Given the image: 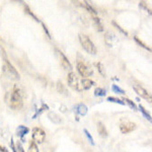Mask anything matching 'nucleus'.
Instances as JSON below:
<instances>
[{
    "label": "nucleus",
    "mask_w": 152,
    "mask_h": 152,
    "mask_svg": "<svg viewBox=\"0 0 152 152\" xmlns=\"http://www.w3.org/2000/svg\"><path fill=\"white\" fill-rule=\"evenodd\" d=\"M9 106L14 110H20L23 106V94L18 86H15L12 90L9 99Z\"/></svg>",
    "instance_id": "1"
},
{
    "label": "nucleus",
    "mask_w": 152,
    "mask_h": 152,
    "mask_svg": "<svg viewBox=\"0 0 152 152\" xmlns=\"http://www.w3.org/2000/svg\"><path fill=\"white\" fill-rule=\"evenodd\" d=\"M79 42L81 44L82 48L90 55H95L97 50H96V47L93 43L91 42V40L89 39V37H87L86 35H79Z\"/></svg>",
    "instance_id": "2"
},
{
    "label": "nucleus",
    "mask_w": 152,
    "mask_h": 152,
    "mask_svg": "<svg viewBox=\"0 0 152 152\" xmlns=\"http://www.w3.org/2000/svg\"><path fill=\"white\" fill-rule=\"evenodd\" d=\"M67 81H68V85L70 86L72 89L77 90V91H82V90H83L81 85V80H79V78L77 77V75H76L74 72L69 73Z\"/></svg>",
    "instance_id": "3"
},
{
    "label": "nucleus",
    "mask_w": 152,
    "mask_h": 152,
    "mask_svg": "<svg viewBox=\"0 0 152 152\" xmlns=\"http://www.w3.org/2000/svg\"><path fill=\"white\" fill-rule=\"evenodd\" d=\"M76 66H77L78 73H79V74L81 75L82 77L88 78V77H90V76L93 75V70H92V69L90 68L89 66H87L85 63L81 62V61H78Z\"/></svg>",
    "instance_id": "4"
},
{
    "label": "nucleus",
    "mask_w": 152,
    "mask_h": 152,
    "mask_svg": "<svg viewBox=\"0 0 152 152\" xmlns=\"http://www.w3.org/2000/svg\"><path fill=\"white\" fill-rule=\"evenodd\" d=\"M133 89H134V91L136 92V93L138 94L139 96H141L142 98L146 99L147 102H152V94L149 93V92L147 91L145 88H143L142 86L137 85V84H134V85H133Z\"/></svg>",
    "instance_id": "5"
},
{
    "label": "nucleus",
    "mask_w": 152,
    "mask_h": 152,
    "mask_svg": "<svg viewBox=\"0 0 152 152\" xmlns=\"http://www.w3.org/2000/svg\"><path fill=\"white\" fill-rule=\"evenodd\" d=\"M3 69L5 71H7V75L10 76V78L14 80H18L19 79V74L16 71V69L14 68L13 66L11 65V63L9 62L7 58H5V66H3Z\"/></svg>",
    "instance_id": "6"
},
{
    "label": "nucleus",
    "mask_w": 152,
    "mask_h": 152,
    "mask_svg": "<svg viewBox=\"0 0 152 152\" xmlns=\"http://www.w3.org/2000/svg\"><path fill=\"white\" fill-rule=\"evenodd\" d=\"M32 141H35L36 143H43L46 138V132L41 128H34L32 129Z\"/></svg>",
    "instance_id": "7"
},
{
    "label": "nucleus",
    "mask_w": 152,
    "mask_h": 152,
    "mask_svg": "<svg viewBox=\"0 0 152 152\" xmlns=\"http://www.w3.org/2000/svg\"><path fill=\"white\" fill-rule=\"evenodd\" d=\"M137 125L133 122H124L120 124V131L123 134H128V133L133 132L134 130H136Z\"/></svg>",
    "instance_id": "8"
},
{
    "label": "nucleus",
    "mask_w": 152,
    "mask_h": 152,
    "mask_svg": "<svg viewBox=\"0 0 152 152\" xmlns=\"http://www.w3.org/2000/svg\"><path fill=\"white\" fill-rule=\"evenodd\" d=\"M56 52H57V55H58V57H59V60H60L61 66H62L65 70H71V69H72V65H71V63L69 62L67 57L65 56L60 50H58V49H56Z\"/></svg>",
    "instance_id": "9"
},
{
    "label": "nucleus",
    "mask_w": 152,
    "mask_h": 152,
    "mask_svg": "<svg viewBox=\"0 0 152 152\" xmlns=\"http://www.w3.org/2000/svg\"><path fill=\"white\" fill-rule=\"evenodd\" d=\"M28 132H30V129H28V127L20 125V126H18L17 129H16V136H18L20 139H22V140H23L24 136H26V135L28 134Z\"/></svg>",
    "instance_id": "10"
},
{
    "label": "nucleus",
    "mask_w": 152,
    "mask_h": 152,
    "mask_svg": "<svg viewBox=\"0 0 152 152\" xmlns=\"http://www.w3.org/2000/svg\"><path fill=\"white\" fill-rule=\"evenodd\" d=\"M94 81H92L91 79L89 78H82L81 79V85H82V88L83 90H88L94 85Z\"/></svg>",
    "instance_id": "11"
},
{
    "label": "nucleus",
    "mask_w": 152,
    "mask_h": 152,
    "mask_svg": "<svg viewBox=\"0 0 152 152\" xmlns=\"http://www.w3.org/2000/svg\"><path fill=\"white\" fill-rule=\"evenodd\" d=\"M97 132L98 134L102 137H104V138L108 137V131H106V126H104L102 122H97Z\"/></svg>",
    "instance_id": "12"
},
{
    "label": "nucleus",
    "mask_w": 152,
    "mask_h": 152,
    "mask_svg": "<svg viewBox=\"0 0 152 152\" xmlns=\"http://www.w3.org/2000/svg\"><path fill=\"white\" fill-rule=\"evenodd\" d=\"M138 108H139V111L141 112V114H142L143 116H144V118L146 119L147 121H149V122H150L151 124H152V117H151V115L149 114V113L147 112L146 110H145L144 106H141V104H139V106H138Z\"/></svg>",
    "instance_id": "13"
},
{
    "label": "nucleus",
    "mask_w": 152,
    "mask_h": 152,
    "mask_svg": "<svg viewBox=\"0 0 152 152\" xmlns=\"http://www.w3.org/2000/svg\"><path fill=\"white\" fill-rule=\"evenodd\" d=\"M92 19H93L94 26H95V28H97L98 32H102V30H104V26H102V20H100L96 15H92Z\"/></svg>",
    "instance_id": "14"
},
{
    "label": "nucleus",
    "mask_w": 152,
    "mask_h": 152,
    "mask_svg": "<svg viewBox=\"0 0 152 152\" xmlns=\"http://www.w3.org/2000/svg\"><path fill=\"white\" fill-rule=\"evenodd\" d=\"M87 112H88V108L84 104H79L77 106V113L80 116H85V115L87 114Z\"/></svg>",
    "instance_id": "15"
},
{
    "label": "nucleus",
    "mask_w": 152,
    "mask_h": 152,
    "mask_svg": "<svg viewBox=\"0 0 152 152\" xmlns=\"http://www.w3.org/2000/svg\"><path fill=\"white\" fill-rule=\"evenodd\" d=\"M82 6H83L84 8H86V9L88 10V11L90 12V13L92 14V15H97V12H96V10L94 9L93 7H92L91 5L89 4V2L87 1H84L83 3H82Z\"/></svg>",
    "instance_id": "16"
},
{
    "label": "nucleus",
    "mask_w": 152,
    "mask_h": 152,
    "mask_svg": "<svg viewBox=\"0 0 152 152\" xmlns=\"http://www.w3.org/2000/svg\"><path fill=\"white\" fill-rule=\"evenodd\" d=\"M134 41L137 43V44L139 45V46L142 47V48H143V49H145V50H146V51H149V52H152V49L150 48V47H148L146 44H145V43H143L142 41L139 40V39L137 38V37H134Z\"/></svg>",
    "instance_id": "17"
},
{
    "label": "nucleus",
    "mask_w": 152,
    "mask_h": 152,
    "mask_svg": "<svg viewBox=\"0 0 152 152\" xmlns=\"http://www.w3.org/2000/svg\"><path fill=\"white\" fill-rule=\"evenodd\" d=\"M96 68H97V70H98V72H99V74L102 76L104 78H106V69H104V65L102 64L100 62H98V63H96Z\"/></svg>",
    "instance_id": "18"
},
{
    "label": "nucleus",
    "mask_w": 152,
    "mask_h": 152,
    "mask_svg": "<svg viewBox=\"0 0 152 152\" xmlns=\"http://www.w3.org/2000/svg\"><path fill=\"white\" fill-rule=\"evenodd\" d=\"M123 100H124L125 102H126V104H129V106H130L131 108H132V110H134L135 112H136V111H138V106H136V104H135L134 102H133V100H131L130 98H126V97H124L123 98Z\"/></svg>",
    "instance_id": "19"
},
{
    "label": "nucleus",
    "mask_w": 152,
    "mask_h": 152,
    "mask_svg": "<svg viewBox=\"0 0 152 152\" xmlns=\"http://www.w3.org/2000/svg\"><path fill=\"white\" fill-rule=\"evenodd\" d=\"M108 102H115V104H121V106H124V104H126V102H125L123 99H120V98L114 97V96H110V97H108Z\"/></svg>",
    "instance_id": "20"
},
{
    "label": "nucleus",
    "mask_w": 152,
    "mask_h": 152,
    "mask_svg": "<svg viewBox=\"0 0 152 152\" xmlns=\"http://www.w3.org/2000/svg\"><path fill=\"white\" fill-rule=\"evenodd\" d=\"M112 90L115 92V93H120V94H125L126 92H125L124 89H122V88L120 87V86H118L117 84H113L112 85Z\"/></svg>",
    "instance_id": "21"
},
{
    "label": "nucleus",
    "mask_w": 152,
    "mask_h": 152,
    "mask_svg": "<svg viewBox=\"0 0 152 152\" xmlns=\"http://www.w3.org/2000/svg\"><path fill=\"white\" fill-rule=\"evenodd\" d=\"M106 93V91L104 89V88L97 87V88H95V90H94V95L95 96H104Z\"/></svg>",
    "instance_id": "22"
},
{
    "label": "nucleus",
    "mask_w": 152,
    "mask_h": 152,
    "mask_svg": "<svg viewBox=\"0 0 152 152\" xmlns=\"http://www.w3.org/2000/svg\"><path fill=\"white\" fill-rule=\"evenodd\" d=\"M45 110H49V108H48V106H47V104H43V106H42V108H39V110H38V112H37L36 114L34 115V117H32V119H37L39 116H40L41 114H42L43 112H44Z\"/></svg>",
    "instance_id": "23"
},
{
    "label": "nucleus",
    "mask_w": 152,
    "mask_h": 152,
    "mask_svg": "<svg viewBox=\"0 0 152 152\" xmlns=\"http://www.w3.org/2000/svg\"><path fill=\"white\" fill-rule=\"evenodd\" d=\"M28 152H39V148L38 145L35 141H32L30 144V147H28Z\"/></svg>",
    "instance_id": "24"
},
{
    "label": "nucleus",
    "mask_w": 152,
    "mask_h": 152,
    "mask_svg": "<svg viewBox=\"0 0 152 152\" xmlns=\"http://www.w3.org/2000/svg\"><path fill=\"white\" fill-rule=\"evenodd\" d=\"M24 11H26V13L30 14V15L32 16V18H35V19H36L37 21H40V20H39V18L37 17V16L35 15L34 13H32V10L30 9V7H28V5H26V4H24Z\"/></svg>",
    "instance_id": "25"
},
{
    "label": "nucleus",
    "mask_w": 152,
    "mask_h": 152,
    "mask_svg": "<svg viewBox=\"0 0 152 152\" xmlns=\"http://www.w3.org/2000/svg\"><path fill=\"white\" fill-rule=\"evenodd\" d=\"M139 5H140V7L142 8V9L146 10V11L148 12L149 14H152V10L150 9V8L148 7V5H147V4H146V2H144V1H141L140 3H139Z\"/></svg>",
    "instance_id": "26"
},
{
    "label": "nucleus",
    "mask_w": 152,
    "mask_h": 152,
    "mask_svg": "<svg viewBox=\"0 0 152 152\" xmlns=\"http://www.w3.org/2000/svg\"><path fill=\"white\" fill-rule=\"evenodd\" d=\"M57 90H58L59 92H61V93H67V90H66V88L64 87V85H63L61 82H58L57 83Z\"/></svg>",
    "instance_id": "27"
},
{
    "label": "nucleus",
    "mask_w": 152,
    "mask_h": 152,
    "mask_svg": "<svg viewBox=\"0 0 152 152\" xmlns=\"http://www.w3.org/2000/svg\"><path fill=\"white\" fill-rule=\"evenodd\" d=\"M112 23H113V26H116V28H118V30H120V32H122V34H123V35H125V36H128V32H126V30H124V28H122V26H119V24H118V23H117V22H116V21H113V22H112Z\"/></svg>",
    "instance_id": "28"
},
{
    "label": "nucleus",
    "mask_w": 152,
    "mask_h": 152,
    "mask_svg": "<svg viewBox=\"0 0 152 152\" xmlns=\"http://www.w3.org/2000/svg\"><path fill=\"white\" fill-rule=\"evenodd\" d=\"M84 134H85V136L87 137V139H88V141H89V143L91 145H94V142H93V139H92V137H91V135H90V133L88 132L86 129H84Z\"/></svg>",
    "instance_id": "29"
},
{
    "label": "nucleus",
    "mask_w": 152,
    "mask_h": 152,
    "mask_svg": "<svg viewBox=\"0 0 152 152\" xmlns=\"http://www.w3.org/2000/svg\"><path fill=\"white\" fill-rule=\"evenodd\" d=\"M16 150H17V152H24L23 150V147H22V144L19 142H17V144H16Z\"/></svg>",
    "instance_id": "30"
},
{
    "label": "nucleus",
    "mask_w": 152,
    "mask_h": 152,
    "mask_svg": "<svg viewBox=\"0 0 152 152\" xmlns=\"http://www.w3.org/2000/svg\"><path fill=\"white\" fill-rule=\"evenodd\" d=\"M42 26H43V28H44V30H45V32H46V35H47V37H48L49 39L51 40V35H50V32H49V30H48V28H47V26H45V23H42Z\"/></svg>",
    "instance_id": "31"
},
{
    "label": "nucleus",
    "mask_w": 152,
    "mask_h": 152,
    "mask_svg": "<svg viewBox=\"0 0 152 152\" xmlns=\"http://www.w3.org/2000/svg\"><path fill=\"white\" fill-rule=\"evenodd\" d=\"M1 152H8V150L5 148V147H1Z\"/></svg>",
    "instance_id": "32"
}]
</instances>
